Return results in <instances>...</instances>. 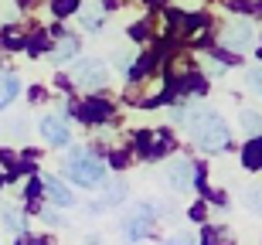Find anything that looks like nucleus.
Wrapping results in <instances>:
<instances>
[{"mask_svg": "<svg viewBox=\"0 0 262 245\" xmlns=\"http://www.w3.org/2000/svg\"><path fill=\"white\" fill-rule=\"evenodd\" d=\"M191 133H194V143L201 150H225L228 147V126L214 113H204V109L194 113L191 116Z\"/></svg>", "mask_w": 262, "mask_h": 245, "instance_id": "f257e3e1", "label": "nucleus"}, {"mask_svg": "<svg viewBox=\"0 0 262 245\" xmlns=\"http://www.w3.org/2000/svg\"><path fill=\"white\" fill-rule=\"evenodd\" d=\"M68 177H72L75 184L92 187L106 177V164H99L96 157H89L85 150H72V153H68Z\"/></svg>", "mask_w": 262, "mask_h": 245, "instance_id": "f03ea898", "label": "nucleus"}, {"mask_svg": "<svg viewBox=\"0 0 262 245\" xmlns=\"http://www.w3.org/2000/svg\"><path fill=\"white\" fill-rule=\"evenodd\" d=\"M72 82H75L78 88H102L109 82V72H106L102 61L85 58V61H78L75 69H72Z\"/></svg>", "mask_w": 262, "mask_h": 245, "instance_id": "7ed1b4c3", "label": "nucleus"}, {"mask_svg": "<svg viewBox=\"0 0 262 245\" xmlns=\"http://www.w3.org/2000/svg\"><path fill=\"white\" fill-rule=\"evenodd\" d=\"M150 228H154V205L140 201V205H133V211L126 215V225H123V232H126V238L140 242V238H143Z\"/></svg>", "mask_w": 262, "mask_h": 245, "instance_id": "20e7f679", "label": "nucleus"}, {"mask_svg": "<svg viewBox=\"0 0 262 245\" xmlns=\"http://www.w3.org/2000/svg\"><path fill=\"white\" fill-rule=\"evenodd\" d=\"M222 41H225L228 51H245L252 44V24H249V20H232V24L222 31Z\"/></svg>", "mask_w": 262, "mask_h": 245, "instance_id": "39448f33", "label": "nucleus"}, {"mask_svg": "<svg viewBox=\"0 0 262 245\" xmlns=\"http://www.w3.org/2000/svg\"><path fill=\"white\" fill-rule=\"evenodd\" d=\"M41 133H45V140H48L51 147H65L68 137H72L61 116H45V119H41Z\"/></svg>", "mask_w": 262, "mask_h": 245, "instance_id": "423d86ee", "label": "nucleus"}, {"mask_svg": "<svg viewBox=\"0 0 262 245\" xmlns=\"http://www.w3.org/2000/svg\"><path fill=\"white\" fill-rule=\"evenodd\" d=\"M167 177H170V184L177 191H187L191 181H194V164H187V160H174V164H167Z\"/></svg>", "mask_w": 262, "mask_h": 245, "instance_id": "0eeeda50", "label": "nucleus"}, {"mask_svg": "<svg viewBox=\"0 0 262 245\" xmlns=\"http://www.w3.org/2000/svg\"><path fill=\"white\" fill-rule=\"evenodd\" d=\"M41 187H45V194H48L55 205H61V208H68L72 201H75V197H72V191L61 184L58 177H45V181H41Z\"/></svg>", "mask_w": 262, "mask_h": 245, "instance_id": "6e6552de", "label": "nucleus"}, {"mask_svg": "<svg viewBox=\"0 0 262 245\" xmlns=\"http://www.w3.org/2000/svg\"><path fill=\"white\" fill-rule=\"evenodd\" d=\"M123 197H126V181H123V177H113L106 184V191H102V205L113 208V205H119Z\"/></svg>", "mask_w": 262, "mask_h": 245, "instance_id": "1a4fd4ad", "label": "nucleus"}, {"mask_svg": "<svg viewBox=\"0 0 262 245\" xmlns=\"http://www.w3.org/2000/svg\"><path fill=\"white\" fill-rule=\"evenodd\" d=\"M204 245H235V235L228 228L214 225V228H204Z\"/></svg>", "mask_w": 262, "mask_h": 245, "instance_id": "9d476101", "label": "nucleus"}, {"mask_svg": "<svg viewBox=\"0 0 262 245\" xmlns=\"http://www.w3.org/2000/svg\"><path fill=\"white\" fill-rule=\"evenodd\" d=\"M242 205L249 208V211H255V215H262V187L259 184H252V187L242 191Z\"/></svg>", "mask_w": 262, "mask_h": 245, "instance_id": "9b49d317", "label": "nucleus"}, {"mask_svg": "<svg viewBox=\"0 0 262 245\" xmlns=\"http://www.w3.org/2000/svg\"><path fill=\"white\" fill-rule=\"evenodd\" d=\"M17 92H20V85H17V79H14V75H0V109L7 106Z\"/></svg>", "mask_w": 262, "mask_h": 245, "instance_id": "f8f14e48", "label": "nucleus"}, {"mask_svg": "<svg viewBox=\"0 0 262 245\" xmlns=\"http://www.w3.org/2000/svg\"><path fill=\"white\" fill-rule=\"evenodd\" d=\"M184 38H187V41H204V38H208V20H201V17L187 20V28H184Z\"/></svg>", "mask_w": 262, "mask_h": 245, "instance_id": "ddd939ff", "label": "nucleus"}, {"mask_svg": "<svg viewBox=\"0 0 262 245\" xmlns=\"http://www.w3.org/2000/svg\"><path fill=\"white\" fill-rule=\"evenodd\" d=\"M75 51H78V38H68L65 34V38L58 41V48H55V61H68Z\"/></svg>", "mask_w": 262, "mask_h": 245, "instance_id": "4468645a", "label": "nucleus"}, {"mask_svg": "<svg viewBox=\"0 0 262 245\" xmlns=\"http://www.w3.org/2000/svg\"><path fill=\"white\" fill-rule=\"evenodd\" d=\"M242 160H245V167H262V137H259V140H252V143L245 147Z\"/></svg>", "mask_w": 262, "mask_h": 245, "instance_id": "2eb2a0df", "label": "nucleus"}, {"mask_svg": "<svg viewBox=\"0 0 262 245\" xmlns=\"http://www.w3.org/2000/svg\"><path fill=\"white\" fill-rule=\"evenodd\" d=\"M4 225H7L10 232H24V225H28V218L20 215V211H14V208H4Z\"/></svg>", "mask_w": 262, "mask_h": 245, "instance_id": "dca6fc26", "label": "nucleus"}, {"mask_svg": "<svg viewBox=\"0 0 262 245\" xmlns=\"http://www.w3.org/2000/svg\"><path fill=\"white\" fill-rule=\"evenodd\" d=\"M82 116H85V119H106L109 106H106V102H89V106H82Z\"/></svg>", "mask_w": 262, "mask_h": 245, "instance_id": "f3484780", "label": "nucleus"}, {"mask_svg": "<svg viewBox=\"0 0 262 245\" xmlns=\"http://www.w3.org/2000/svg\"><path fill=\"white\" fill-rule=\"evenodd\" d=\"M242 126L249 129V133H262V119L255 116L252 109H242Z\"/></svg>", "mask_w": 262, "mask_h": 245, "instance_id": "a211bd4d", "label": "nucleus"}, {"mask_svg": "<svg viewBox=\"0 0 262 245\" xmlns=\"http://www.w3.org/2000/svg\"><path fill=\"white\" fill-rule=\"evenodd\" d=\"M72 10H78V0H55V14H58V17H65Z\"/></svg>", "mask_w": 262, "mask_h": 245, "instance_id": "6ab92c4d", "label": "nucleus"}, {"mask_svg": "<svg viewBox=\"0 0 262 245\" xmlns=\"http://www.w3.org/2000/svg\"><path fill=\"white\" fill-rule=\"evenodd\" d=\"M116 65L123 72H129V69H133V55H129V51H116Z\"/></svg>", "mask_w": 262, "mask_h": 245, "instance_id": "aec40b11", "label": "nucleus"}, {"mask_svg": "<svg viewBox=\"0 0 262 245\" xmlns=\"http://www.w3.org/2000/svg\"><path fill=\"white\" fill-rule=\"evenodd\" d=\"M167 245H194V238L187 235V232H177L174 238H167Z\"/></svg>", "mask_w": 262, "mask_h": 245, "instance_id": "412c9836", "label": "nucleus"}, {"mask_svg": "<svg viewBox=\"0 0 262 245\" xmlns=\"http://www.w3.org/2000/svg\"><path fill=\"white\" fill-rule=\"evenodd\" d=\"M249 85H252L255 92H262V69H252V72H249Z\"/></svg>", "mask_w": 262, "mask_h": 245, "instance_id": "4be33fe9", "label": "nucleus"}, {"mask_svg": "<svg viewBox=\"0 0 262 245\" xmlns=\"http://www.w3.org/2000/svg\"><path fill=\"white\" fill-rule=\"evenodd\" d=\"M204 72L208 75H225V65L222 61H204Z\"/></svg>", "mask_w": 262, "mask_h": 245, "instance_id": "5701e85b", "label": "nucleus"}, {"mask_svg": "<svg viewBox=\"0 0 262 245\" xmlns=\"http://www.w3.org/2000/svg\"><path fill=\"white\" fill-rule=\"evenodd\" d=\"M17 245H51V242H45V238H31V235H20Z\"/></svg>", "mask_w": 262, "mask_h": 245, "instance_id": "b1692460", "label": "nucleus"}, {"mask_svg": "<svg viewBox=\"0 0 262 245\" xmlns=\"http://www.w3.org/2000/svg\"><path fill=\"white\" fill-rule=\"evenodd\" d=\"M4 41H7V44H17V41H20V31H4Z\"/></svg>", "mask_w": 262, "mask_h": 245, "instance_id": "393cba45", "label": "nucleus"}, {"mask_svg": "<svg viewBox=\"0 0 262 245\" xmlns=\"http://www.w3.org/2000/svg\"><path fill=\"white\" fill-rule=\"evenodd\" d=\"M201 0H177V7H187V10H194Z\"/></svg>", "mask_w": 262, "mask_h": 245, "instance_id": "a878e982", "label": "nucleus"}]
</instances>
